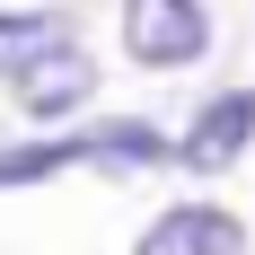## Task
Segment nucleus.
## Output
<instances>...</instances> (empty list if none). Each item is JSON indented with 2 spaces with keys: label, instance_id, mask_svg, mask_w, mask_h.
I'll return each instance as SVG.
<instances>
[{
  "label": "nucleus",
  "instance_id": "obj_6",
  "mask_svg": "<svg viewBox=\"0 0 255 255\" xmlns=\"http://www.w3.org/2000/svg\"><path fill=\"white\" fill-rule=\"evenodd\" d=\"M62 35H71V26L44 18V9H0V79H18L26 62H35V53H53Z\"/></svg>",
  "mask_w": 255,
  "mask_h": 255
},
{
  "label": "nucleus",
  "instance_id": "obj_5",
  "mask_svg": "<svg viewBox=\"0 0 255 255\" xmlns=\"http://www.w3.org/2000/svg\"><path fill=\"white\" fill-rule=\"evenodd\" d=\"M79 141V167H167L176 158V141L167 132H150V124H88V132H71Z\"/></svg>",
  "mask_w": 255,
  "mask_h": 255
},
{
  "label": "nucleus",
  "instance_id": "obj_2",
  "mask_svg": "<svg viewBox=\"0 0 255 255\" xmlns=\"http://www.w3.org/2000/svg\"><path fill=\"white\" fill-rule=\"evenodd\" d=\"M9 88H18V115H35V124H62V115H79V106L97 97V62H88V53L62 35V44H53V53H35V62H26Z\"/></svg>",
  "mask_w": 255,
  "mask_h": 255
},
{
  "label": "nucleus",
  "instance_id": "obj_7",
  "mask_svg": "<svg viewBox=\"0 0 255 255\" xmlns=\"http://www.w3.org/2000/svg\"><path fill=\"white\" fill-rule=\"evenodd\" d=\"M62 167H79V141H71V132H53V141H18V150H0V194L44 185V176H62Z\"/></svg>",
  "mask_w": 255,
  "mask_h": 255
},
{
  "label": "nucleus",
  "instance_id": "obj_4",
  "mask_svg": "<svg viewBox=\"0 0 255 255\" xmlns=\"http://www.w3.org/2000/svg\"><path fill=\"white\" fill-rule=\"evenodd\" d=\"M238 247H247L238 211H220V203H176V211H158L150 229H141L132 255H238Z\"/></svg>",
  "mask_w": 255,
  "mask_h": 255
},
{
  "label": "nucleus",
  "instance_id": "obj_3",
  "mask_svg": "<svg viewBox=\"0 0 255 255\" xmlns=\"http://www.w3.org/2000/svg\"><path fill=\"white\" fill-rule=\"evenodd\" d=\"M247 141H255V88H220V97L185 124V141H176V167H194V176H220L229 158H247Z\"/></svg>",
  "mask_w": 255,
  "mask_h": 255
},
{
  "label": "nucleus",
  "instance_id": "obj_1",
  "mask_svg": "<svg viewBox=\"0 0 255 255\" xmlns=\"http://www.w3.org/2000/svg\"><path fill=\"white\" fill-rule=\"evenodd\" d=\"M124 53L141 71H185L211 53V9L203 0H124Z\"/></svg>",
  "mask_w": 255,
  "mask_h": 255
}]
</instances>
